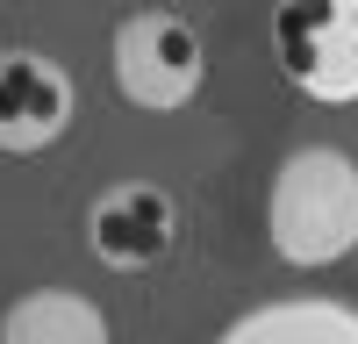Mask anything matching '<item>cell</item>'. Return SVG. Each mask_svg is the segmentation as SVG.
Returning a JSON list of instances; mask_svg holds the SVG:
<instances>
[{
	"label": "cell",
	"mask_w": 358,
	"mask_h": 344,
	"mask_svg": "<svg viewBox=\"0 0 358 344\" xmlns=\"http://www.w3.org/2000/svg\"><path fill=\"white\" fill-rule=\"evenodd\" d=\"M172 237H179V208L158 180H122L94 194V208H86V244L108 273H151L172 251Z\"/></svg>",
	"instance_id": "obj_5"
},
{
	"label": "cell",
	"mask_w": 358,
	"mask_h": 344,
	"mask_svg": "<svg viewBox=\"0 0 358 344\" xmlns=\"http://www.w3.org/2000/svg\"><path fill=\"white\" fill-rule=\"evenodd\" d=\"M108 65H115V94L143 115H172L201 94L208 79V43L187 15L172 8H136L115 22V43H108Z\"/></svg>",
	"instance_id": "obj_2"
},
{
	"label": "cell",
	"mask_w": 358,
	"mask_h": 344,
	"mask_svg": "<svg viewBox=\"0 0 358 344\" xmlns=\"http://www.w3.org/2000/svg\"><path fill=\"white\" fill-rule=\"evenodd\" d=\"M215 344H358V308L330 294H294L244 308Z\"/></svg>",
	"instance_id": "obj_6"
},
{
	"label": "cell",
	"mask_w": 358,
	"mask_h": 344,
	"mask_svg": "<svg viewBox=\"0 0 358 344\" xmlns=\"http://www.w3.org/2000/svg\"><path fill=\"white\" fill-rule=\"evenodd\" d=\"M273 57L294 94L322 108L358 101V0H287L273 15Z\"/></svg>",
	"instance_id": "obj_3"
},
{
	"label": "cell",
	"mask_w": 358,
	"mask_h": 344,
	"mask_svg": "<svg viewBox=\"0 0 358 344\" xmlns=\"http://www.w3.org/2000/svg\"><path fill=\"white\" fill-rule=\"evenodd\" d=\"M0 344H108V315L79 287H29L0 315Z\"/></svg>",
	"instance_id": "obj_7"
},
{
	"label": "cell",
	"mask_w": 358,
	"mask_h": 344,
	"mask_svg": "<svg viewBox=\"0 0 358 344\" xmlns=\"http://www.w3.org/2000/svg\"><path fill=\"white\" fill-rule=\"evenodd\" d=\"M265 237L287 266H337L358 251V158L337 143H301L287 151L265 194Z\"/></svg>",
	"instance_id": "obj_1"
},
{
	"label": "cell",
	"mask_w": 358,
	"mask_h": 344,
	"mask_svg": "<svg viewBox=\"0 0 358 344\" xmlns=\"http://www.w3.org/2000/svg\"><path fill=\"white\" fill-rule=\"evenodd\" d=\"M72 72L50 50H0V151L36 158L72 129Z\"/></svg>",
	"instance_id": "obj_4"
}]
</instances>
